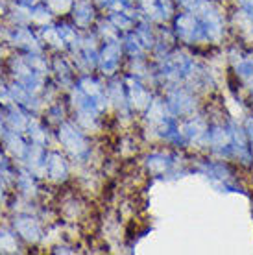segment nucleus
Returning a JSON list of instances; mask_svg holds the SVG:
<instances>
[{
	"instance_id": "obj_1",
	"label": "nucleus",
	"mask_w": 253,
	"mask_h": 255,
	"mask_svg": "<svg viewBox=\"0 0 253 255\" xmlns=\"http://www.w3.org/2000/svg\"><path fill=\"white\" fill-rule=\"evenodd\" d=\"M176 32L183 39L185 43H209L207 32L203 28V22L200 20L194 11H185L176 19Z\"/></svg>"
},
{
	"instance_id": "obj_2",
	"label": "nucleus",
	"mask_w": 253,
	"mask_h": 255,
	"mask_svg": "<svg viewBox=\"0 0 253 255\" xmlns=\"http://www.w3.org/2000/svg\"><path fill=\"white\" fill-rule=\"evenodd\" d=\"M244 131H246V137H248V140H250V146H252V150H253V115L248 117L246 122H244Z\"/></svg>"
},
{
	"instance_id": "obj_3",
	"label": "nucleus",
	"mask_w": 253,
	"mask_h": 255,
	"mask_svg": "<svg viewBox=\"0 0 253 255\" xmlns=\"http://www.w3.org/2000/svg\"><path fill=\"white\" fill-rule=\"evenodd\" d=\"M177 2H179V4H181V6H185V7H190V9H192V7L196 6V2H198V0H177Z\"/></svg>"
},
{
	"instance_id": "obj_4",
	"label": "nucleus",
	"mask_w": 253,
	"mask_h": 255,
	"mask_svg": "<svg viewBox=\"0 0 253 255\" xmlns=\"http://www.w3.org/2000/svg\"><path fill=\"white\" fill-rule=\"evenodd\" d=\"M250 83H252V96H253V80H252V82H250Z\"/></svg>"
}]
</instances>
